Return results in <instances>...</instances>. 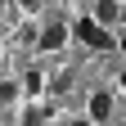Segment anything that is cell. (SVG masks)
I'll return each instance as SVG.
<instances>
[{
    "instance_id": "cell-7",
    "label": "cell",
    "mask_w": 126,
    "mask_h": 126,
    "mask_svg": "<svg viewBox=\"0 0 126 126\" xmlns=\"http://www.w3.org/2000/svg\"><path fill=\"white\" fill-rule=\"evenodd\" d=\"M122 86H126V68H122Z\"/></svg>"
},
{
    "instance_id": "cell-6",
    "label": "cell",
    "mask_w": 126,
    "mask_h": 126,
    "mask_svg": "<svg viewBox=\"0 0 126 126\" xmlns=\"http://www.w3.org/2000/svg\"><path fill=\"white\" fill-rule=\"evenodd\" d=\"M23 5H27V9H32V5H36V0H23Z\"/></svg>"
},
{
    "instance_id": "cell-4",
    "label": "cell",
    "mask_w": 126,
    "mask_h": 126,
    "mask_svg": "<svg viewBox=\"0 0 126 126\" xmlns=\"http://www.w3.org/2000/svg\"><path fill=\"white\" fill-rule=\"evenodd\" d=\"M117 14H122V9L113 5V0H99V5H94V23H113Z\"/></svg>"
},
{
    "instance_id": "cell-2",
    "label": "cell",
    "mask_w": 126,
    "mask_h": 126,
    "mask_svg": "<svg viewBox=\"0 0 126 126\" xmlns=\"http://www.w3.org/2000/svg\"><path fill=\"white\" fill-rule=\"evenodd\" d=\"M63 41H68V27H63V23H50L41 32V50H59Z\"/></svg>"
},
{
    "instance_id": "cell-8",
    "label": "cell",
    "mask_w": 126,
    "mask_h": 126,
    "mask_svg": "<svg viewBox=\"0 0 126 126\" xmlns=\"http://www.w3.org/2000/svg\"><path fill=\"white\" fill-rule=\"evenodd\" d=\"M117 45H122V50H126V36H122V41H117Z\"/></svg>"
},
{
    "instance_id": "cell-5",
    "label": "cell",
    "mask_w": 126,
    "mask_h": 126,
    "mask_svg": "<svg viewBox=\"0 0 126 126\" xmlns=\"http://www.w3.org/2000/svg\"><path fill=\"white\" fill-rule=\"evenodd\" d=\"M68 126H94V122H68Z\"/></svg>"
},
{
    "instance_id": "cell-1",
    "label": "cell",
    "mask_w": 126,
    "mask_h": 126,
    "mask_svg": "<svg viewBox=\"0 0 126 126\" xmlns=\"http://www.w3.org/2000/svg\"><path fill=\"white\" fill-rule=\"evenodd\" d=\"M72 32H77V41H86V45H90V50H113V45H117V41L104 32V23H94V18H81Z\"/></svg>"
},
{
    "instance_id": "cell-3",
    "label": "cell",
    "mask_w": 126,
    "mask_h": 126,
    "mask_svg": "<svg viewBox=\"0 0 126 126\" xmlns=\"http://www.w3.org/2000/svg\"><path fill=\"white\" fill-rule=\"evenodd\" d=\"M108 113H113V94H108V90H99V94L90 99V122H104Z\"/></svg>"
}]
</instances>
